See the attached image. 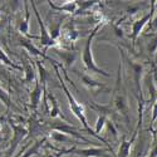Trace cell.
Returning a JSON list of instances; mask_svg holds the SVG:
<instances>
[{"label": "cell", "mask_w": 157, "mask_h": 157, "mask_svg": "<svg viewBox=\"0 0 157 157\" xmlns=\"http://www.w3.org/2000/svg\"><path fill=\"white\" fill-rule=\"evenodd\" d=\"M58 54L63 58L64 63L67 64V65H71L74 62V58H75V54L74 53H71V52H59Z\"/></svg>", "instance_id": "cell-19"}, {"label": "cell", "mask_w": 157, "mask_h": 157, "mask_svg": "<svg viewBox=\"0 0 157 157\" xmlns=\"http://www.w3.org/2000/svg\"><path fill=\"white\" fill-rule=\"evenodd\" d=\"M49 8L50 9H53L54 11H60V13H67V14H75V11H77V2H69V3H65L63 5H56L53 2H47Z\"/></svg>", "instance_id": "cell-14"}, {"label": "cell", "mask_w": 157, "mask_h": 157, "mask_svg": "<svg viewBox=\"0 0 157 157\" xmlns=\"http://www.w3.org/2000/svg\"><path fill=\"white\" fill-rule=\"evenodd\" d=\"M52 14L48 15V18L50 19V36L54 42H57L58 36L60 35V28H62V21L65 19V17H60L59 14H54V11H50Z\"/></svg>", "instance_id": "cell-10"}, {"label": "cell", "mask_w": 157, "mask_h": 157, "mask_svg": "<svg viewBox=\"0 0 157 157\" xmlns=\"http://www.w3.org/2000/svg\"><path fill=\"white\" fill-rule=\"evenodd\" d=\"M0 62L2 63H4L5 65H9V67H11V68H14V69H18V71H20L21 68L19 67V65H17L14 62H13L8 56H6V53H4V50L0 48Z\"/></svg>", "instance_id": "cell-17"}, {"label": "cell", "mask_w": 157, "mask_h": 157, "mask_svg": "<svg viewBox=\"0 0 157 157\" xmlns=\"http://www.w3.org/2000/svg\"><path fill=\"white\" fill-rule=\"evenodd\" d=\"M96 4H97V2H77V5H78V8H79V11H78L77 14H79L81 11H84L86 9H90Z\"/></svg>", "instance_id": "cell-21"}, {"label": "cell", "mask_w": 157, "mask_h": 157, "mask_svg": "<svg viewBox=\"0 0 157 157\" xmlns=\"http://www.w3.org/2000/svg\"><path fill=\"white\" fill-rule=\"evenodd\" d=\"M140 131L135 129V132H133V136L131 140H127L124 136H122V141H121V145H120V148H118V152L116 153V157H129L131 155V148H132L133 146V142L137 137Z\"/></svg>", "instance_id": "cell-11"}, {"label": "cell", "mask_w": 157, "mask_h": 157, "mask_svg": "<svg viewBox=\"0 0 157 157\" xmlns=\"http://www.w3.org/2000/svg\"><path fill=\"white\" fill-rule=\"evenodd\" d=\"M42 93H43L42 83H40V81H39V79H36L35 81V87H34V89L32 90V93H30V107H32V109L34 112H36V109L39 107Z\"/></svg>", "instance_id": "cell-13"}, {"label": "cell", "mask_w": 157, "mask_h": 157, "mask_svg": "<svg viewBox=\"0 0 157 157\" xmlns=\"http://www.w3.org/2000/svg\"><path fill=\"white\" fill-rule=\"evenodd\" d=\"M0 101H2V102L5 104L6 108H9V107L11 106V102H10V98H9L8 93L5 92L4 89H2V88H0Z\"/></svg>", "instance_id": "cell-23"}, {"label": "cell", "mask_w": 157, "mask_h": 157, "mask_svg": "<svg viewBox=\"0 0 157 157\" xmlns=\"http://www.w3.org/2000/svg\"><path fill=\"white\" fill-rule=\"evenodd\" d=\"M101 29V24L96 25L94 29L90 32V34L88 35L87 40L84 43V48H83V52H82V62L84 64V67L88 72H92V73H97V74H101V75H104V77H111L109 73H107L106 71H103L102 68H99L97 63L94 62V58H93V53H92V42H93V38L96 36L97 32Z\"/></svg>", "instance_id": "cell-3"}, {"label": "cell", "mask_w": 157, "mask_h": 157, "mask_svg": "<svg viewBox=\"0 0 157 157\" xmlns=\"http://www.w3.org/2000/svg\"><path fill=\"white\" fill-rule=\"evenodd\" d=\"M54 64V68H56V73H57V77H58V79H59V83H60V87L63 88V90H64V94H65V97H67V99H68V103H69V107H71V111L73 112V114L77 117V120L79 121L81 123H82V126H83V128H84V131L88 133V135H90V136H93L94 138H97L98 141H102L103 143H106L107 145V148L111 151V153H112V156L113 157H116V152L113 151V148H112V146L109 145V143L104 140L103 137H101L99 135H97L94 131L92 129V127H90L89 124H88V122H87V118H86V113H84V108H83V106L82 104L78 102L75 98H74V96L72 94V92L68 89V87L65 86V83H64V81H63V78L60 77V74H59V69H58V65H57V62L56 63H53Z\"/></svg>", "instance_id": "cell-1"}, {"label": "cell", "mask_w": 157, "mask_h": 157, "mask_svg": "<svg viewBox=\"0 0 157 157\" xmlns=\"http://www.w3.org/2000/svg\"><path fill=\"white\" fill-rule=\"evenodd\" d=\"M140 133V137L136 142V146L133 150V157H148L150 147H151V137L148 136V131H142Z\"/></svg>", "instance_id": "cell-7"}, {"label": "cell", "mask_w": 157, "mask_h": 157, "mask_svg": "<svg viewBox=\"0 0 157 157\" xmlns=\"http://www.w3.org/2000/svg\"><path fill=\"white\" fill-rule=\"evenodd\" d=\"M145 35L151 36V42L147 45L148 54L150 56H153V54L156 56V53H157V33H155V34H145Z\"/></svg>", "instance_id": "cell-16"}, {"label": "cell", "mask_w": 157, "mask_h": 157, "mask_svg": "<svg viewBox=\"0 0 157 157\" xmlns=\"http://www.w3.org/2000/svg\"><path fill=\"white\" fill-rule=\"evenodd\" d=\"M35 77V71L33 68H30V65L27 64V78H25V81L27 82H32Z\"/></svg>", "instance_id": "cell-24"}, {"label": "cell", "mask_w": 157, "mask_h": 157, "mask_svg": "<svg viewBox=\"0 0 157 157\" xmlns=\"http://www.w3.org/2000/svg\"><path fill=\"white\" fill-rule=\"evenodd\" d=\"M3 121V118H2V117H0V122H2Z\"/></svg>", "instance_id": "cell-27"}, {"label": "cell", "mask_w": 157, "mask_h": 157, "mask_svg": "<svg viewBox=\"0 0 157 157\" xmlns=\"http://www.w3.org/2000/svg\"><path fill=\"white\" fill-rule=\"evenodd\" d=\"M153 64L157 65V53H156V56H155V62H153Z\"/></svg>", "instance_id": "cell-25"}, {"label": "cell", "mask_w": 157, "mask_h": 157, "mask_svg": "<svg viewBox=\"0 0 157 157\" xmlns=\"http://www.w3.org/2000/svg\"><path fill=\"white\" fill-rule=\"evenodd\" d=\"M147 25H148L147 33H148V32H151V34L157 33V13H156V15H153L152 20H151V21H150ZM147 33H146V34H147Z\"/></svg>", "instance_id": "cell-22"}, {"label": "cell", "mask_w": 157, "mask_h": 157, "mask_svg": "<svg viewBox=\"0 0 157 157\" xmlns=\"http://www.w3.org/2000/svg\"><path fill=\"white\" fill-rule=\"evenodd\" d=\"M79 77H81L83 84L89 90H92V92H94V93H98V92H109V90H111L107 86H104L103 83H99V82L93 81L92 78H90L89 75H87V74H81Z\"/></svg>", "instance_id": "cell-12"}, {"label": "cell", "mask_w": 157, "mask_h": 157, "mask_svg": "<svg viewBox=\"0 0 157 157\" xmlns=\"http://www.w3.org/2000/svg\"><path fill=\"white\" fill-rule=\"evenodd\" d=\"M24 8H25V17L23 21L19 25V32L29 38V19H30V11H29V2H23Z\"/></svg>", "instance_id": "cell-15"}, {"label": "cell", "mask_w": 157, "mask_h": 157, "mask_svg": "<svg viewBox=\"0 0 157 157\" xmlns=\"http://www.w3.org/2000/svg\"><path fill=\"white\" fill-rule=\"evenodd\" d=\"M107 121H108V117H107V116H103V114H99V116H98L97 123H96V129H94V132H96L97 135L103 129V127L106 126Z\"/></svg>", "instance_id": "cell-18"}, {"label": "cell", "mask_w": 157, "mask_h": 157, "mask_svg": "<svg viewBox=\"0 0 157 157\" xmlns=\"http://www.w3.org/2000/svg\"><path fill=\"white\" fill-rule=\"evenodd\" d=\"M30 6L33 8V11H34V14L36 17V20H38V24H39V28H40V35L38 36L39 39V43H40L42 47H44V53L48 50V48L50 47H53L56 44V42L52 39L48 29L45 28V23L43 21V19L40 18V14H39V11L36 9V5H35V2H30Z\"/></svg>", "instance_id": "cell-5"}, {"label": "cell", "mask_w": 157, "mask_h": 157, "mask_svg": "<svg viewBox=\"0 0 157 157\" xmlns=\"http://www.w3.org/2000/svg\"><path fill=\"white\" fill-rule=\"evenodd\" d=\"M2 11H3V10H2V8H0V18H2Z\"/></svg>", "instance_id": "cell-26"}, {"label": "cell", "mask_w": 157, "mask_h": 157, "mask_svg": "<svg viewBox=\"0 0 157 157\" xmlns=\"http://www.w3.org/2000/svg\"><path fill=\"white\" fill-rule=\"evenodd\" d=\"M156 67H157V65H156Z\"/></svg>", "instance_id": "cell-28"}, {"label": "cell", "mask_w": 157, "mask_h": 157, "mask_svg": "<svg viewBox=\"0 0 157 157\" xmlns=\"http://www.w3.org/2000/svg\"><path fill=\"white\" fill-rule=\"evenodd\" d=\"M10 124L13 127V132H14V137H13V141H11V147L9 150V153L11 155L13 152L17 150V147H18V145L20 143V141L28 135V131H27V128H25V127H23L20 123L17 124V122H13L11 121Z\"/></svg>", "instance_id": "cell-8"}, {"label": "cell", "mask_w": 157, "mask_h": 157, "mask_svg": "<svg viewBox=\"0 0 157 157\" xmlns=\"http://www.w3.org/2000/svg\"><path fill=\"white\" fill-rule=\"evenodd\" d=\"M111 106L116 113H118L121 117H123L127 123H129V103H128V97H127V89L122 82L121 63L118 67V73H117L116 86L112 90Z\"/></svg>", "instance_id": "cell-2"}, {"label": "cell", "mask_w": 157, "mask_h": 157, "mask_svg": "<svg viewBox=\"0 0 157 157\" xmlns=\"http://www.w3.org/2000/svg\"><path fill=\"white\" fill-rule=\"evenodd\" d=\"M68 153H73L81 157H113L109 155V150L104 147H88V148H78L73 146L68 148Z\"/></svg>", "instance_id": "cell-6"}, {"label": "cell", "mask_w": 157, "mask_h": 157, "mask_svg": "<svg viewBox=\"0 0 157 157\" xmlns=\"http://www.w3.org/2000/svg\"><path fill=\"white\" fill-rule=\"evenodd\" d=\"M43 153V157H64L65 155H68V150H57L56 152H49L48 150H45Z\"/></svg>", "instance_id": "cell-20"}, {"label": "cell", "mask_w": 157, "mask_h": 157, "mask_svg": "<svg viewBox=\"0 0 157 157\" xmlns=\"http://www.w3.org/2000/svg\"><path fill=\"white\" fill-rule=\"evenodd\" d=\"M155 6H156V2L155 0H152L151 2V10L147 13V14H145L142 18L137 19L133 24H132V32H131V39H132V45L135 47L136 45V42H137V38L141 35L143 28L146 27V25L152 20L153 15H155Z\"/></svg>", "instance_id": "cell-4"}, {"label": "cell", "mask_w": 157, "mask_h": 157, "mask_svg": "<svg viewBox=\"0 0 157 157\" xmlns=\"http://www.w3.org/2000/svg\"><path fill=\"white\" fill-rule=\"evenodd\" d=\"M18 44H19V45H21L23 48H25V49H27V50L29 52V53H32V54H34V56L42 57V58H44V59L50 60L52 63H56L53 59H50L49 57H47L44 52H42L40 49H38V48H36V47L33 44V42L30 40V39H29L28 36H24V35L18 36Z\"/></svg>", "instance_id": "cell-9"}]
</instances>
